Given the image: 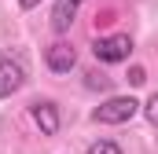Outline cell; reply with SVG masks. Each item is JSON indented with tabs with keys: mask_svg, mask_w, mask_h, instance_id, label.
I'll return each mask as SVG.
<instances>
[{
	"mask_svg": "<svg viewBox=\"0 0 158 154\" xmlns=\"http://www.w3.org/2000/svg\"><path fill=\"white\" fill-rule=\"evenodd\" d=\"M136 114H140V103L132 95H110L107 103H99L92 110V121L96 125H125V121H132Z\"/></svg>",
	"mask_w": 158,
	"mask_h": 154,
	"instance_id": "obj_1",
	"label": "cell"
},
{
	"mask_svg": "<svg viewBox=\"0 0 158 154\" xmlns=\"http://www.w3.org/2000/svg\"><path fill=\"white\" fill-rule=\"evenodd\" d=\"M92 55L103 63V66H114V63H125L132 55V37L129 33H110V37H96L92 44Z\"/></svg>",
	"mask_w": 158,
	"mask_h": 154,
	"instance_id": "obj_2",
	"label": "cell"
},
{
	"mask_svg": "<svg viewBox=\"0 0 158 154\" xmlns=\"http://www.w3.org/2000/svg\"><path fill=\"white\" fill-rule=\"evenodd\" d=\"M22 84H26V63L19 55H4L0 59V99H11Z\"/></svg>",
	"mask_w": 158,
	"mask_h": 154,
	"instance_id": "obj_3",
	"label": "cell"
},
{
	"mask_svg": "<svg viewBox=\"0 0 158 154\" xmlns=\"http://www.w3.org/2000/svg\"><path fill=\"white\" fill-rule=\"evenodd\" d=\"M44 66H48L52 74H70V70L77 66V51H74L66 40H55V44L44 48Z\"/></svg>",
	"mask_w": 158,
	"mask_h": 154,
	"instance_id": "obj_4",
	"label": "cell"
},
{
	"mask_svg": "<svg viewBox=\"0 0 158 154\" xmlns=\"http://www.w3.org/2000/svg\"><path fill=\"white\" fill-rule=\"evenodd\" d=\"M30 114H33V121H37V128L44 132V136H55L59 132V107L52 103V99H37L33 107H30Z\"/></svg>",
	"mask_w": 158,
	"mask_h": 154,
	"instance_id": "obj_5",
	"label": "cell"
},
{
	"mask_svg": "<svg viewBox=\"0 0 158 154\" xmlns=\"http://www.w3.org/2000/svg\"><path fill=\"white\" fill-rule=\"evenodd\" d=\"M77 7H81V0H55V7H52V30L66 33L74 26V18H77Z\"/></svg>",
	"mask_w": 158,
	"mask_h": 154,
	"instance_id": "obj_6",
	"label": "cell"
},
{
	"mask_svg": "<svg viewBox=\"0 0 158 154\" xmlns=\"http://www.w3.org/2000/svg\"><path fill=\"white\" fill-rule=\"evenodd\" d=\"M88 154H121V147L114 140H96V143H88Z\"/></svg>",
	"mask_w": 158,
	"mask_h": 154,
	"instance_id": "obj_7",
	"label": "cell"
},
{
	"mask_svg": "<svg viewBox=\"0 0 158 154\" xmlns=\"http://www.w3.org/2000/svg\"><path fill=\"white\" fill-rule=\"evenodd\" d=\"M143 117H147V121H151V125L158 128V92L151 95V99H147V107H143Z\"/></svg>",
	"mask_w": 158,
	"mask_h": 154,
	"instance_id": "obj_8",
	"label": "cell"
},
{
	"mask_svg": "<svg viewBox=\"0 0 158 154\" xmlns=\"http://www.w3.org/2000/svg\"><path fill=\"white\" fill-rule=\"evenodd\" d=\"M88 88H110V77H103V74H88Z\"/></svg>",
	"mask_w": 158,
	"mask_h": 154,
	"instance_id": "obj_9",
	"label": "cell"
},
{
	"mask_svg": "<svg viewBox=\"0 0 158 154\" xmlns=\"http://www.w3.org/2000/svg\"><path fill=\"white\" fill-rule=\"evenodd\" d=\"M129 81H132V84H143V81H147L143 66H132V70H129Z\"/></svg>",
	"mask_w": 158,
	"mask_h": 154,
	"instance_id": "obj_10",
	"label": "cell"
},
{
	"mask_svg": "<svg viewBox=\"0 0 158 154\" xmlns=\"http://www.w3.org/2000/svg\"><path fill=\"white\" fill-rule=\"evenodd\" d=\"M37 4H40V0H19V7H22V11H33Z\"/></svg>",
	"mask_w": 158,
	"mask_h": 154,
	"instance_id": "obj_11",
	"label": "cell"
}]
</instances>
